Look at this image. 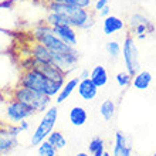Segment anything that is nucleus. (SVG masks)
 Returning a JSON list of instances; mask_svg holds the SVG:
<instances>
[{"instance_id":"obj_1","label":"nucleus","mask_w":156,"mask_h":156,"mask_svg":"<svg viewBox=\"0 0 156 156\" xmlns=\"http://www.w3.org/2000/svg\"><path fill=\"white\" fill-rule=\"evenodd\" d=\"M64 84L66 82L62 81L48 80L34 67L26 68V71L21 73L20 80H19V85L20 87H26V88H31L34 91L43 92V94H45L50 98H55L58 95V92L61 91Z\"/></svg>"},{"instance_id":"obj_2","label":"nucleus","mask_w":156,"mask_h":156,"mask_svg":"<svg viewBox=\"0 0 156 156\" xmlns=\"http://www.w3.org/2000/svg\"><path fill=\"white\" fill-rule=\"evenodd\" d=\"M47 7H48V12L58 13V14L67 17L74 29H80L85 31V30H90L95 26L94 13L90 12L88 9H81L67 3H55V2H50Z\"/></svg>"},{"instance_id":"obj_3","label":"nucleus","mask_w":156,"mask_h":156,"mask_svg":"<svg viewBox=\"0 0 156 156\" xmlns=\"http://www.w3.org/2000/svg\"><path fill=\"white\" fill-rule=\"evenodd\" d=\"M13 98L26 104L29 108H31L36 114L43 112L44 114L50 107H51V98L47 97L43 92L34 91L31 88H26V87H17L13 91Z\"/></svg>"},{"instance_id":"obj_4","label":"nucleus","mask_w":156,"mask_h":156,"mask_svg":"<svg viewBox=\"0 0 156 156\" xmlns=\"http://www.w3.org/2000/svg\"><path fill=\"white\" fill-rule=\"evenodd\" d=\"M57 119H58V108H57V105H51V107L43 114V118L40 119L36 131H34L33 135H31V139H30L31 146H38L43 140L47 139V136L54 131V126H55V123H57Z\"/></svg>"},{"instance_id":"obj_5","label":"nucleus","mask_w":156,"mask_h":156,"mask_svg":"<svg viewBox=\"0 0 156 156\" xmlns=\"http://www.w3.org/2000/svg\"><path fill=\"white\" fill-rule=\"evenodd\" d=\"M122 58L125 71L133 75L140 71V61H139V48L136 45V40L133 36L128 33L122 41Z\"/></svg>"},{"instance_id":"obj_6","label":"nucleus","mask_w":156,"mask_h":156,"mask_svg":"<svg viewBox=\"0 0 156 156\" xmlns=\"http://www.w3.org/2000/svg\"><path fill=\"white\" fill-rule=\"evenodd\" d=\"M128 27H129V34L138 40H144L148 34H152L155 31V26L151 23L148 17H145L140 13H133L129 16Z\"/></svg>"},{"instance_id":"obj_7","label":"nucleus","mask_w":156,"mask_h":156,"mask_svg":"<svg viewBox=\"0 0 156 156\" xmlns=\"http://www.w3.org/2000/svg\"><path fill=\"white\" fill-rule=\"evenodd\" d=\"M36 112L29 108L26 104L17 101V99H10L6 107V115H7L9 121L13 123H20L24 119H29L30 116H33Z\"/></svg>"},{"instance_id":"obj_8","label":"nucleus","mask_w":156,"mask_h":156,"mask_svg":"<svg viewBox=\"0 0 156 156\" xmlns=\"http://www.w3.org/2000/svg\"><path fill=\"white\" fill-rule=\"evenodd\" d=\"M19 146L17 135L7 128H0V156H7Z\"/></svg>"},{"instance_id":"obj_9","label":"nucleus","mask_w":156,"mask_h":156,"mask_svg":"<svg viewBox=\"0 0 156 156\" xmlns=\"http://www.w3.org/2000/svg\"><path fill=\"white\" fill-rule=\"evenodd\" d=\"M112 156H132L131 139L122 131L115 132V142H114Z\"/></svg>"},{"instance_id":"obj_10","label":"nucleus","mask_w":156,"mask_h":156,"mask_svg":"<svg viewBox=\"0 0 156 156\" xmlns=\"http://www.w3.org/2000/svg\"><path fill=\"white\" fill-rule=\"evenodd\" d=\"M31 61L34 64H53V55L44 44L34 41L31 45Z\"/></svg>"},{"instance_id":"obj_11","label":"nucleus","mask_w":156,"mask_h":156,"mask_svg":"<svg viewBox=\"0 0 156 156\" xmlns=\"http://www.w3.org/2000/svg\"><path fill=\"white\" fill-rule=\"evenodd\" d=\"M30 67L37 68L41 74L44 75V77H47L48 80H53V81H62V82L67 81V75L64 74L57 66H54V64H34V62L31 61V66Z\"/></svg>"},{"instance_id":"obj_12","label":"nucleus","mask_w":156,"mask_h":156,"mask_svg":"<svg viewBox=\"0 0 156 156\" xmlns=\"http://www.w3.org/2000/svg\"><path fill=\"white\" fill-rule=\"evenodd\" d=\"M98 90L99 88L91 81V78L81 80V81L78 82V87H77L78 95H80L84 101H92V99L97 97V94H98Z\"/></svg>"},{"instance_id":"obj_13","label":"nucleus","mask_w":156,"mask_h":156,"mask_svg":"<svg viewBox=\"0 0 156 156\" xmlns=\"http://www.w3.org/2000/svg\"><path fill=\"white\" fill-rule=\"evenodd\" d=\"M53 33L57 36L62 43L71 45V47H75L77 45V31L73 26H60V27H55L53 29Z\"/></svg>"},{"instance_id":"obj_14","label":"nucleus","mask_w":156,"mask_h":156,"mask_svg":"<svg viewBox=\"0 0 156 156\" xmlns=\"http://www.w3.org/2000/svg\"><path fill=\"white\" fill-rule=\"evenodd\" d=\"M126 23L118 16H114V14H109L108 17L104 19V23H102V29H104V33L107 36H112V34L118 33V31H122L125 29Z\"/></svg>"},{"instance_id":"obj_15","label":"nucleus","mask_w":156,"mask_h":156,"mask_svg":"<svg viewBox=\"0 0 156 156\" xmlns=\"http://www.w3.org/2000/svg\"><path fill=\"white\" fill-rule=\"evenodd\" d=\"M152 74L146 70L138 71L133 77H132V84L131 85L138 91H146L152 84Z\"/></svg>"},{"instance_id":"obj_16","label":"nucleus","mask_w":156,"mask_h":156,"mask_svg":"<svg viewBox=\"0 0 156 156\" xmlns=\"http://www.w3.org/2000/svg\"><path fill=\"white\" fill-rule=\"evenodd\" d=\"M78 82H80V78L78 77H74V78H70V80H67L66 84L62 85L61 91L58 92V95L55 97V104H62L66 102L67 99L71 97V94L77 90L78 87Z\"/></svg>"},{"instance_id":"obj_17","label":"nucleus","mask_w":156,"mask_h":156,"mask_svg":"<svg viewBox=\"0 0 156 156\" xmlns=\"http://www.w3.org/2000/svg\"><path fill=\"white\" fill-rule=\"evenodd\" d=\"M90 78L98 88H102L108 84L109 75H108V71L104 66H95L90 73Z\"/></svg>"},{"instance_id":"obj_18","label":"nucleus","mask_w":156,"mask_h":156,"mask_svg":"<svg viewBox=\"0 0 156 156\" xmlns=\"http://www.w3.org/2000/svg\"><path fill=\"white\" fill-rule=\"evenodd\" d=\"M68 119H70V122L73 123L74 126H82V125L87 122V119H88V114H87L84 107L75 105V107H73L70 109Z\"/></svg>"},{"instance_id":"obj_19","label":"nucleus","mask_w":156,"mask_h":156,"mask_svg":"<svg viewBox=\"0 0 156 156\" xmlns=\"http://www.w3.org/2000/svg\"><path fill=\"white\" fill-rule=\"evenodd\" d=\"M44 23L45 24H48L50 27H53V29L60 27V26H71L70 20H68L67 17L61 16V14H58V13H53V12L47 13Z\"/></svg>"},{"instance_id":"obj_20","label":"nucleus","mask_w":156,"mask_h":156,"mask_svg":"<svg viewBox=\"0 0 156 156\" xmlns=\"http://www.w3.org/2000/svg\"><path fill=\"white\" fill-rule=\"evenodd\" d=\"M88 151L91 156H102L105 152V142L101 136H95L88 144Z\"/></svg>"},{"instance_id":"obj_21","label":"nucleus","mask_w":156,"mask_h":156,"mask_svg":"<svg viewBox=\"0 0 156 156\" xmlns=\"http://www.w3.org/2000/svg\"><path fill=\"white\" fill-rule=\"evenodd\" d=\"M47 140H48L57 151H61V149H64L67 146V138L64 136V133L60 131H53L47 136Z\"/></svg>"},{"instance_id":"obj_22","label":"nucleus","mask_w":156,"mask_h":156,"mask_svg":"<svg viewBox=\"0 0 156 156\" xmlns=\"http://www.w3.org/2000/svg\"><path fill=\"white\" fill-rule=\"evenodd\" d=\"M115 102L112 101V99H105L102 104H101V107H99V114L102 116L105 121H111L115 115Z\"/></svg>"},{"instance_id":"obj_23","label":"nucleus","mask_w":156,"mask_h":156,"mask_svg":"<svg viewBox=\"0 0 156 156\" xmlns=\"http://www.w3.org/2000/svg\"><path fill=\"white\" fill-rule=\"evenodd\" d=\"M105 51L111 60H118L122 54V44L116 40H111L105 44Z\"/></svg>"},{"instance_id":"obj_24","label":"nucleus","mask_w":156,"mask_h":156,"mask_svg":"<svg viewBox=\"0 0 156 156\" xmlns=\"http://www.w3.org/2000/svg\"><path fill=\"white\" fill-rule=\"evenodd\" d=\"M53 33V27H50L48 24H45V23H41V24L36 26L33 29V38L34 41H37L40 43L45 36H48V34Z\"/></svg>"},{"instance_id":"obj_25","label":"nucleus","mask_w":156,"mask_h":156,"mask_svg":"<svg viewBox=\"0 0 156 156\" xmlns=\"http://www.w3.org/2000/svg\"><path fill=\"white\" fill-rule=\"evenodd\" d=\"M57 149L50 144L48 140H43L37 146V155L38 156H57Z\"/></svg>"},{"instance_id":"obj_26","label":"nucleus","mask_w":156,"mask_h":156,"mask_svg":"<svg viewBox=\"0 0 156 156\" xmlns=\"http://www.w3.org/2000/svg\"><path fill=\"white\" fill-rule=\"evenodd\" d=\"M115 82L118 84L119 88H128L132 84V75L128 71H119L115 75Z\"/></svg>"},{"instance_id":"obj_27","label":"nucleus","mask_w":156,"mask_h":156,"mask_svg":"<svg viewBox=\"0 0 156 156\" xmlns=\"http://www.w3.org/2000/svg\"><path fill=\"white\" fill-rule=\"evenodd\" d=\"M50 2L73 4V6H77V7H81V9H90L91 4H92V0H50Z\"/></svg>"},{"instance_id":"obj_28","label":"nucleus","mask_w":156,"mask_h":156,"mask_svg":"<svg viewBox=\"0 0 156 156\" xmlns=\"http://www.w3.org/2000/svg\"><path fill=\"white\" fill-rule=\"evenodd\" d=\"M108 4H109V0H95V3H94V10L98 13L101 9H104L105 6H108Z\"/></svg>"},{"instance_id":"obj_29","label":"nucleus","mask_w":156,"mask_h":156,"mask_svg":"<svg viewBox=\"0 0 156 156\" xmlns=\"http://www.w3.org/2000/svg\"><path fill=\"white\" fill-rule=\"evenodd\" d=\"M98 13H99V16L104 17V19H105V17H108L109 14H111V7H109V4H108V6H105L104 9H101Z\"/></svg>"},{"instance_id":"obj_30","label":"nucleus","mask_w":156,"mask_h":156,"mask_svg":"<svg viewBox=\"0 0 156 156\" xmlns=\"http://www.w3.org/2000/svg\"><path fill=\"white\" fill-rule=\"evenodd\" d=\"M19 128H20V131H21V132L29 131V128H30L29 121H27V119H24V121H21V122L19 123Z\"/></svg>"},{"instance_id":"obj_31","label":"nucleus","mask_w":156,"mask_h":156,"mask_svg":"<svg viewBox=\"0 0 156 156\" xmlns=\"http://www.w3.org/2000/svg\"><path fill=\"white\" fill-rule=\"evenodd\" d=\"M90 73H91V71L85 70V68H84V70H81V73L78 74V78H80V81H81V80H85V78H90Z\"/></svg>"},{"instance_id":"obj_32","label":"nucleus","mask_w":156,"mask_h":156,"mask_svg":"<svg viewBox=\"0 0 156 156\" xmlns=\"http://www.w3.org/2000/svg\"><path fill=\"white\" fill-rule=\"evenodd\" d=\"M75 156H91V155L90 153H87V152H78Z\"/></svg>"},{"instance_id":"obj_33","label":"nucleus","mask_w":156,"mask_h":156,"mask_svg":"<svg viewBox=\"0 0 156 156\" xmlns=\"http://www.w3.org/2000/svg\"><path fill=\"white\" fill-rule=\"evenodd\" d=\"M102 156H112L111 155V153H109V152H107V151H105V152H104V155Z\"/></svg>"},{"instance_id":"obj_34","label":"nucleus","mask_w":156,"mask_h":156,"mask_svg":"<svg viewBox=\"0 0 156 156\" xmlns=\"http://www.w3.org/2000/svg\"><path fill=\"white\" fill-rule=\"evenodd\" d=\"M152 156H156V153H153V155H152Z\"/></svg>"}]
</instances>
